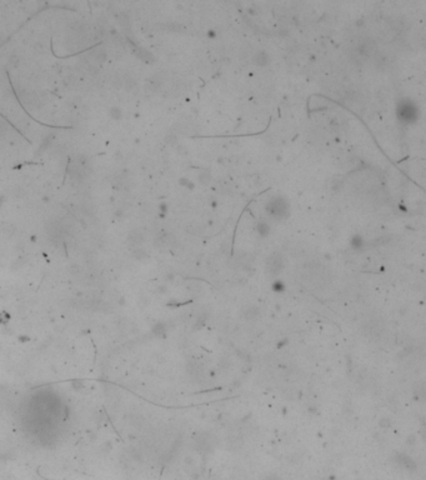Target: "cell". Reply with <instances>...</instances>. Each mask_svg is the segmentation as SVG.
I'll list each match as a JSON object with an SVG mask.
<instances>
[{
  "label": "cell",
  "instance_id": "obj_1",
  "mask_svg": "<svg viewBox=\"0 0 426 480\" xmlns=\"http://www.w3.org/2000/svg\"><path fill=\"white\" fill-rule=\"evenodd\" d=\"M266 211L274 219H284L289 211V204L284 198L278 196V198H274L273 200L269 201V204L266 205Z\"/></svg>",
  "mask_w": 426,
  "mask_h": 480
},
{
  "label": "cell",
  "instance_id": "obj_2",
  "mask_svg": "<svg viewBox=\"0 0 426 480\" xmlns=\"http://www.w3.org/2000/svg\"><path fill=\"white\" fill-rule=\"evenodd\" d=\"M399 116L405 123H413L418 119V108L410 101H404L399 106Z\"/></svg>",
  "mask_w": 426,
  "mask_h": 480
},
{
  "label": "cell",
  "instance_id": "obj_3",
  "mask_svg": "<svg viewBox=\"0 0 426 480\" xmlns=\"http://www.w3.org/2000/svg\"><path fill=\"white\" fill-rule=\"evenodd\" d=\"M266 267H268V272L270 274H278L284 268V259L280 254H273L266 260Z\"/></svg>",
  "mask_w": 426,
  "mask_h": 480
},
{
  "label": "cell",
  "instance_id": "obj_4",
  "mask_svg": "<svg viewBox=\"0 0 426 480\" xmlns=\"http://www.w3.org/2000/svg\"><path fill=\"white\" fill-rule=\"evenodd\" d=\"M373 50H374L373 42L369 39H365L358 45L356 53H358L359 56H369L371 53H373Z\"/></svg>",
  "mask_w": 426,
  "mask_h": 480
},
{
  "label": "cell",
  "instance_id": "obj_5",
  "mask_svg": "<svg viewBox=\"0 0 426 480\" xmlns=\"http://www.w3.org/2000/svg\"><path fill=\"white\" fill-rule=\"evenodd\" d=\"M254 64L259 66H265L269 64V55L264 51H259L255 56H254Z\"/></svg>",
  "mask_w": 426,
  "mask_h": 480
},
{
  "label": "cell",
  "instance_id": "obj_6",
  "mask_svg": "<svg viewBox=\"0 0 426 480\" xmlns=\"http://www.w3.org/2000/svg\"><path fill=\"white\" fill-rule=\"evenodd\" d=\"M258 230H259V233H261V234H263V235H265V234H268L269 227L265 224V223H259V224H258Z\"/></svg>",
  "mask_w": 426,
  "mask_h": 480
}]
</instances>
